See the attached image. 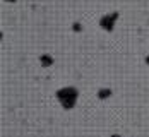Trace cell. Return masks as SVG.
<instances>
[{
    "instance_id": "6da1fadb",
    "label": "cell",
    "mask_w": 149,
    "mask_h": 137,
    "mask_svg": "<svg viewBox=\"0 0 149 137\" xmlns=\"http://www.w3.org/2000/svg\"><path fill=\"white\" fill-rule=\"evenodd\" d=\"M58 98L63 101V105L69 108V106H72L74 101H75V91H72V89H65V91L58 92Z\"/></svg>"
}]
</instances>
